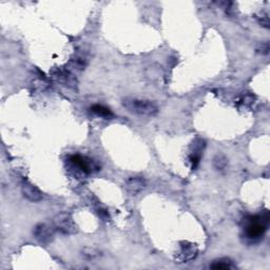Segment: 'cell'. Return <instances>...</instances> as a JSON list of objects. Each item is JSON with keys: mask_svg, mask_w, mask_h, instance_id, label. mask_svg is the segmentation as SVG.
I'll use <instances>...</instances> for the list:
<instances>
[{"mask_svg": "<svg viewBox=\"0 0 270 270\" xmlns=\"http://www.w3.org/2000/svg\"><path fill=\"white\" fill-rule=\"evenodd\" d=\"M268 214L265 216H250L248 217L245 226H244V236L251 240V242H255V240H259L261 238H263L264 233L267 229L268 226Z\"/></svg>", "mask_w": 270, "mask_h": 270, "instance_id": "obj_1", "label": "cell"}, {"mask_svg": "<svg viewBox=\"0 0 270 270\" xmlns=\"http://www.w3.org/2000/svg\"><path fill=\"white\" fill-rule=\"evenodd\" d=\"M122 106L129 112L141 116H154L158 112L157 106L147 99L126 98L122 100Z\"/></svg>", "mask_w": 270, "mask_h": 270, "instance_id": "obj_2", "label": "cell"}, {"mask_svg": "<svg viewBox=\"0 0 270 270\" xmlns=\"http://www.w3.org/2000/svg\"><path fill=\"white\" fill-rule=\"evenodd\" d=\"M54 225L58 231L63 235H72L76 232V225L69 213H60L54 217Z\"/></svg>", "mask_w": 270, "mask_h": 270, "instance_id": "obj_3", "label": "cell"}, {"mask_svg": "<svg viewBox=\"0 0 270 270\" xmlns=\"http://www.w3.org/2000/svg\"><path fill=\"white\" fill-rule=\"evenodd\" d=\"M199 249L193 243L181 242L180 245V251L177 253L175 261L177 263H189L196 258Z\"/></svg>", "mask_w": 270, "mask_h": 270, "instance_id": "obj_4", "label": "cell"}, {"mask_svg": "<svg viewBox=\"0 0 270 270\" xmlns=\"http://www.w3.org/2000/svg\"><path fill=\"white\" fill-rule=\"evenodd\" d=\"M33 235L41 244H49L54 238V230L47 224H38L35 226Z\"/></svg>", "mask_w": 270, "mask_h": 270, "instance_id": "obj_5", "label": "cell"}, {"mask_svg": "<svg viewBox=\"0 0 270 270\" xmlns=\"http://www.w3.org/2000/svg\"><path fill=\"white\" fill-rule=\"evenodd\" d=\"M21 192H23L25 198L30 202L37 203L42 200V193L39 189L27 180L24 181L23 186H21Z\"/></svg>", "mask_w": 270, "mask_h": 270, "instance_id": "obj_6", "label": "cell"}, {"mask_svg": "<svg viewBox=\"0 0 270 270\" xmlns=\"http://www.w3.org/2000/svg\"><path fill=\"white\" fill-rule=\"evenodd\" d=\"M145 187H146V181L144 179L140 177H131L126 180L125 183L126 191L130 195H137L138 193L144 190Z\"/></svg>", "mask_w": 270, "mask_h": 270, "instance_id": "obj_7", "label": "cell"}, {"mask_svg": "<svg viewBox=\"0 0 270 270\" xmlns=\"http://www.w3.org/2000/svg\"><path fill=\"white\" fill-rule=\"evenodd\" d=\"M70 162L73 167L76 168L78 172H82L83 174H89L92 172L91 162L82 155H72L70 157Z\"/></svg>", "mask_w": 270, "mask_h": 270, "instance_id": "obj_8", "label": "cell"}, {"mask_svg": "<svg viewBox=\"0 0 270 270\" xmlns=\"http://www.w3.org/2000/svg\"><path fill=\"white\" fill-rule=\"evenodd\" d=\"M100 254L101 252L98 249H96V248L93 247H86L82 250V257L88 261L95 260L100 257Z\"/></svg>", "mask_w": 270, "mask_h": 270, "instance_id": "obj_9", "label": "cell"}, {"mask_svg": "<svg viewBox=\"0 0 270 270\" xmlns=\"http://www.w3.org/2000/svg\"><path fill=\"white\" fill-rule=\"evenodd\" d=\"M56 77H57L58 79L62 80V82H63L65 85H67V86H69V87L74 86V85L76 84V79H75V77L73 76L69 71H60V72H58V74L56 75Z\"/></svg>", "mask_w": 270, "mask_h": 270, "instance_id": "obj_10", "label": "cell"}, {"mask_svg": "<svg viewBox=\"0 0 270 270\" xmlns=\"http://www.w3.org/2000/svg\"><path fill=\"white\" fill-rule=\"evenodd\" d=\"M91 110L93 113H95L96 115L100 116V118H104V119H111L112 118V112L109 110L108 108L104 107V106H100V105H94Z\"/></svg>", "mask_w": 270, "mask_h": 270, "instance_id": "obj_11", "label": "cell"}, {"mask_svg": "<svg viewBox=\"0 0 270 270\" xmlns=\"http://www.w3.org/2000/svg\"><path fill=\"white\" fill-rule=\"evenodd\" d=\"M213 166L216 170L223 171L228 166V159L226 158V156H224L223 154H217L213 158Z\"/></svg>", "mask_w": 270, "mask_h": 270, "instance_id": "obj_12", "label": "cell"}, {"mask_svg": "<svg viewBox=\"0 0 270 270\" xmlns=\"http://www.w3.org/2000/svg\"><path fill=\"white\" fill-rule=\"evenodd\" d=\"M210 268L212 269H230L233 268L232 262L228 259H221L214 261L212 264L210 265Z\"/></svg>", "mask_w": 270, "mask_h": 270, "instance_id": "obj_13", "label": "cell"}, {"mask_svg": "<svg viewBox=\"0 0 270 270\" xmlns=\"http://www.w3.org/2000/svg\"><path fill=\"white\" fill-rule=\"evenodd\" d=\"M257 52L262 55H267L269 53V43L268 42H262L257 48Z\"/></svg>", "mask_w": 270, "mask_h": 270, "instance_id": "obj_14", "label": "cell"}]
</instances>
